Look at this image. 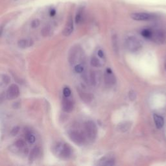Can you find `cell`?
Wrapping results in <instances>:
<instances>
[{"label": "cell", "mask_w": 166, "mask_h": 166, "mask_svg": "<svg viewBox=\"0 0 166 166\" xmlns=\"http://www.w3.org/2000/svg\"><path fill=\"white\" fill-rule=\"evenodd\" d=\"M130 17L132 20L136 21H149L154 19L156 18V15L149 12H141L132 13Z\"/></svg>", "instance_id": "8992f818"}, {"label": "cell", "mask_w": 166, "mask_h": 166, "mask_svg": "<svg viewBox=\"0 0 166 166\" xmlns=\"http://www.w3.org/2000/svg\"><path fill=\"white\" fill-rule=\"evenodd\" d=\"M129 99H130V101H134L136 99L137 94L134 91L131 90L129 93Z\"/></svg>", "instance_id": "f1b7e54d"}, {"label": "cell", "mask_w": 166, "mask_h": 166, "mask_svg": "<svg viewBox=\"0 0 166 166\" xmlns=\"http://www.w3.org/2000/svg\"><path fill=\"white\" fill-rule=\"evenodd\" d=\"M74 108V103L72 101V99H71L68 97H64L63 101V110L67 113H69L72 112Z\"/></svg>", "instance_id": "30bf717a"}, {"label": "cell", "mask_w": 166, "mask_h": 166, "mask_svg": "<svg viewBox=\"0 0 166 166\" xmlns=\"http://www.w3.org/2000/svg\"><path fill=\"white\" fill-rule=\"evenodd\" d=\"M152 32H153V29H151V28H145V29L141 30V35L144 39L151 40Z\"/></svg>", "instance_id": "e0dca14e"}, {"label": "cell", "mask_w": 166, "mask_h": 166, "mask_svg": "<svg viewBox=\"0 0 166 166\" xmlns=\"http://www.w3.org/2000/svg\"><path fill=\"white\" fill-rule=\"evenodd\" d=\"M151 40L157 44L166 43V31L163 29H153Z\"/></svg>", "instance_id": "277c9868"}, {"label": "cell", "mask_w": 166, "mask_h": 166, "mask_svg": "<svg viewBox=\"0 0 166 166\" xmlns=\"http://www.w3.org/2000/svg\"><path fill=\"white\" fill-rule=\"evenodd\" d=\"M97 75L96 74V72H92L90 74V81L92 84L96 85L97 83Z\"/></svg>", "instance_id": "484cf974"}, {"label": "cell", "mask_w": 166, "mask_h": 166, "mask_svg": "<svg viewBox=\"0 0 166 166\" xmlns=\"http://www.w3.org/2000/svg\"><path fill=\"white\" fill-rule=\"evenodd\" d=\"M51 32V28L49 26H46L43 28L42 31V35L44 36H47Z\"/></svg>", "instance_id": "d4e9b609"}, {"label": "cell", "mask_w": 166, "mask_h": 166, "mask_svg": "<svg viewBox=\"0 0 166 166\" xmlns=\"http://www.w3.org/2000/svg\"><path fill=\"white\" fill-rule=\"evenodd\" d=\"M78 92L79 96L85 103H90L92 101L93 99V96L92 93L84 92L83 90H78Z\"/></svg>", "instance_id": "7c38bea8"}, {"label": "cell", "mask_w": 166, "mask_h": 166, "mask_svg": "<svg viewBox=\"0 0 166 166\" xmlns=\"http://www.w3.org/2000/svg\"><path fill=\"white\" fill-rule=\"evenodd\" d=\"M115 160L112 157L105 156L99 161L98 165H114Z\"/></svg>", "instance_id": "5bb4252c"}, {"label": "cell", "mask_w": 166, "mask_h": 166, "mask_svg": "<svg viewBox=\"0 0 166 166\" xmlns=\"http://www.w3.org/2000/svg\"><path fill=\"white\" fill-rule=\"evenodd\" d=\"M25 137L27 140L29 142L30 144H33L35 143L36 141L35 136L33 135L31 132H27L25 134Z\"/></svg>", "instance_id": "44dd1931"}, {"label": "cell", "mask_w": 166, "mask_h": 166, "mask_svg": "<svg viewBox=\"0 0 166 166\" xmlns=\"http://www.w3.org/2000/svg\"><path fill=\"white\" fill-rule=\"evenodd\" d=\"M112 46L114 49L116 53H118L119 51V47H118V42H117V37L116 35H113L112 36Z\"/></svg>", "instance_id": "ffe728a7"}, {"label": "cell", "mask_w": 166, "mask_h": 166, "mask_svg": "<svg viewBox=\"0 0 166 166\" xmlns=\"http://www.w3.org/2000/svg\"><path fill=\"white\" fill-rule=\"evenodd\" d=\"M74 70H75V72L77 73H82L84 71L83 66L80 64H78L77 65H75V68H74Z\"/></svg>", "instance_id": "cb8c5ba5"}, {"label": "cell", "mask_w": 166, "mask_h": 166, "mask_svg": "<svg viewBox=\"0 0 166 166\" xmlns=\"http://www.w3.org/2000/svg\"><path fill=\"white\" fill-rule=\"evenodd\" d=\"M4 99H5L4 94L3 93H0V104H1L4 101Z\"/></svg>", "instance_id": "1f68e13d"}, {"label": "cell", "mask_w": 166, "mask_h": 166, "mask_svg": "<svg viewBox=\"0 0 166 166\" xmlns=\"http://www.w3.org/2000/svg\"><path fill=\"white\" fill-rule=\"evenodd\" d=\"M55 14H56V11H55V9H52V10L50 11V15L52 16H53L54 15H55Z\"/></svg>", "instance_id": "d6a6232c"}, {"label": "cell", "mask_w": 166, "mask_h": 166, "mask_svg": "<svg viewBox=\"0 0 166 166\" xmlns=\"http://www.w3.org/2000/svg\"><path fill=\"white\" fill-rule=\"evenodd\" d=\"M125 44L127 49L132 53L138 51L142 47L140 40L135 36H127L125 40Z\"/></svg>", "instance_id": "7a4b0ae2"}, {"label": "cell", "mask_w": 166, "mask_h": 166, "mask_svg": "<svg viewBox=\"0 0 166 166\" xmlns=\"http://www.w3.org/2000/svg\"><path fill=\"white\" fill-rule=\"evenodd\" d=\"M40 22L39 19H35V20H34L31 22V25L32 28H34V29H35V28H37L38 27H39L40 25Z\"/></svg>", "instance_id": "83f0119b"}, {"label": "cell", "mask_w": 166, "mask_h": 166, "mask_svg": "<svg viewBox=\"0 0 166 166\" xmlns=\"http://www.w3.org/2000/svg\"><path fill=\"white\" fill-rule=\"evenodd\" d=\"M69 137L73 143L79 146H82L86 141V134H84L81 130L73 129L69 132Z\"/></svg>", "instance_id": "3957f363"}, {"label": "cell", "mask_w": 166, "mask_h": 166, "mask_svg": "<svg viewBox=\"0 0 166 166\" xmlns=\"http://www.w3.org/2000/svg\"><path fill=\"white\" fill-rule=\"evenodd\" d=\"M153 119L155 123V125L156 128L158 129H162L164 125V119L162 116H161L158 114L154 113L153 116Z\"/></svg>", "instance_id": "4fadbf2b"}, {"label": "cell", "mask_w": 166, "mask_h": 166, "mask_svg": "<svg viewBox=\"0 0 166 166\" xmlns=\"http://www.w3.org/2000/svg\"><path fill=\"white\" fill-rule=\"evenodd\" d=\"M40 150L39 147H35L31 151L29 157L30 162H33V161H35L37 158L38 156L40 154Z\"/></svg>", "instance_id": "2e32d148"}, {"label": "cell", "mask_w": 166, "mask_h": 166, "mask_svg": "<svg viewBox=\"0 0 166 166\" xmlns=\"http://www.w3.org/2000/svg\"><path fill=\"white\" fill-rule=\"evenodd\" d=\"M33 44V41L29 39H22L19 40L18 42V46L19 47L22 49H25L27 47L32 46Z\"/></svg>", "instance_id": "9a60e30c"}, {"label": "cell", "mask_w": 166, "mask_h": 166, "mask_svg": "<svg viewBox=\"0 0 166 166\" xmlns=\"http://www.w3.org/2000/svg\"><path fill=\"white\" fill-rule=\"evenodd\" d=\"M71 94H72V91H71V90L69 89V88H68V87L64 88V89H63L64 97H68L71 96Z\"/></svg>", "instance_id": "4316f807"}, {"label": "cell", "mask_w": 166, "mask_h": 166, "mask_svg": "<svg viewBox=\"0 0 166 166\" xmlns=\"http://www.w3.org/2000/svg\"><path fill=\"white\" fill-rule=\"evenodd\" d=\"M164 66H165V69H166V59H165V63H164Z\"/></svg>", "instance_id": "836d02e7"}, {"label": "cell", "mask_w": 166, "mask_h": 166, "mask_svg": "<svg viewBox=\"0 0 166 166\" xmlns=\"http://www.w3.org/2000/svg\"><path fill=\"white\" fill-rule=\"evenodd\" d=\"M81 58V52H80V49L77 47H73L69 53V63L72 64H75L76 62L79 60Z\"/></svg>", "instance_id": "52a82bcc"}, {"label": "cell", "mask_w": 166, "mask_h": 166, "mask_svg": "<svg viewBox=\"0 0 166 166\" xmlns=\"http://www.w3.org/2000/svg\"><path fill=\"white\" fill-rule=\"evenodd\" d=\"M83 8H79V11L77 12V14H76L75 18V23H77V24H79V23L80 22H81L82 19H83Z\"/></svg>", "instance_id": "d6986e66"}, {"label": "cell", "mask_w": 166, "mask_h": 166, "mask_svg": "<svg viewBox=\"0 0 166 166\" xmlns=\"http://www.w3.org/2000/svg\"><path fill=\"white\" fill-rule=\"evenodd\" d=\"M73 31V21L72 17L70 16L68 18L67 23H66V25L63 31V34L65 36H68L72 34Z\"/></svg>", "instance_id": "8fae6325"}, {"label": "cell", "mask_w": 166, "mask_h": 166, "mask_svg": "<svg viewBox=\"0 0 166 166\" xmlns=\"http://www.w3.org/2000/svg\"><path fill=\"white\" fill-rule=\"evenodd\" d=\"M20 95V88L15 84H11L7 90V97L8 99H15Z\"/></svg>", "instance_id": "ba28073f"}, {"label": "cell", "mask_w": 166, "mask_h": 166, "mask_svg": "<svg viewBox=\"0 0 166 166\" xmlns=\"http://www.w3.org/2000/svg\"><path fill=\"white\" fill-rule=\"evenodd\" d=\"M53 153L61 159H68L72 154V149L71 147L63 142H57L53 147Z\"/></svg>", "instance_id": "6da1fadb"}, {"label": "cell", "mask_w": 166, "mask_h": 166, "mask_svg": "<svg viewBox=\"0 0 166 166\" xmlns=\"http://www.w3.org/2000/svg\"><path fill=\"white\" fill-rule=\"evenodd\" d=\"M91 64L93 67H100L102 65L101 61L97 57H95V56H93L91 59Z\"/></svg>", "instance_id": "603a6c76"}, {"label": "cell", "mask_w": 166, "mask_h": 166, "mask_svg": "<svg viewBox=\"0 0 166 166\" xmlns=\"http://www.w3.org/2000/svg\"><path fill=\"white\" fill-rule=\"evenodd\" d=\"M25 146V142L23 140H18L15 142V147L18 150L24 148Z\"/></svg>", "instance_id": "7402d4cb"}, {"label": "cell", "mask_w": 166, "mask_h": 166, "mask_svg": "<svg viewBox=\"0 0 166 166\" xmlns=\"http://www.w3.org/2000/svg\"><path fill=\"white\" fill-rule=\"evenodd\" d=\"M105 82L106 84L108 86H112L115 84L116 82V79L114 74L113 73V72L111 69L107 68L105 73Z\"/></svg>", "instance_id": "9c48e42d"}, {"label": "cell", "mask_w": 166, "mask_h": 166, "mask_svg": "<svg viewBox=\"0 0 166 166\" xmlns=\"http://www.w3.org/2000/svg\"><path fill=\"white\" fill-rule=\"evenodd\" d=\"M19 131H20V127H15V128H13V129H12L11 132V134H12V136H16Z\"/></svg>", "instance_id": "f546056e"}, {"label": "cell", "mask_w": 166, "mask_h": 166, "mask_svg": "<svg viewBox=\"0 0 166 166\" xmlns=\"http://www.w3.org/2000/svg\"><path fill=\"white\" fill-rule=\"evenodd\" d=\"M85 132L90 140L93 141L96 139L97 136V127L93 121H88L84 125Z\"/></svg>", "instance_id": "5b68a950"}, {"label": "cell", "mask_w": 166, "mask_h": 166, "mask_svg": "<svg viewBox=\"0 0 166 166\" xmlns=\"http://www.w3.org/2000/svg\"><path fill=\"white\" fill-rule=\"evenodd\" d=\"M130 123H129V122L122 123L121 124H119L117 127V129L121 132H126L129 130V129L130 128Z\"/></svg>", "instance_id": "ac0fdd59"}, {"label": "cell", "mask_w": 166, "mask_h": 166, "mask_svg": "<svg viewBox=\"0 0 166 166\" xmlns=\"http://www.w3.org/2000/svg\"><path fill=\"white\" fill-rule=\"evenodd\" d=\"M97 56H99V57H100L101 59H104V57H105V55H104V53L103 50H99L98 52H97Z\"/></svg>", "instance_id": "4dcf8cb0"}]
</instances>
